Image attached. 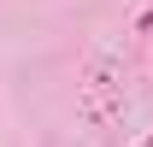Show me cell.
<instances>
[{"instance_id": "obj_1", "label": "cell", "mask_w": 153, "mask_h": 147, "mask_svg": "<svg viewBox=\"0 0 153 147\" xmlns=\"http://www.w3.org/2000/svg\"><path fill=\"white\" fill-rule=\"evenodd\" d=\"M147 147H153V141H147Z\"/></svg>"}]
</instances>
